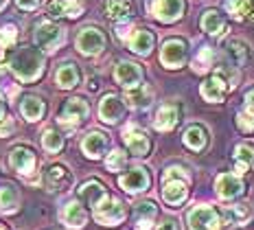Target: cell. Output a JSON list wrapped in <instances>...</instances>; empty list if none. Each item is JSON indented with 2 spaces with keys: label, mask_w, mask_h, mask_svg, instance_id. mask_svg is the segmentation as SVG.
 <instances>
[{
  "label": "cell",
  "mask_w": 254,
  "mask_h": 230,
  "mask_svg": "<svg viewBox=\"0 0 254 230\" xmlns=\"http://www.w3.org/2000/svg\"><path fill=\"white\" fill-rule=\"evenodd\" d=\"M9 66L22 83H31L44 73V53L33 46H22L11 55Z\"/></svg>",
  "instance_id": "cell-1"
},
{
  "label": "cell",
  "mask_w": 254,
  "mask_h": 230,
  "mask_svg": "<svg viewBox=\"0 0 254 230\" xmlns=\"http://www.w3.org/2000/svg\"><path fill=\"white\" fill-rule=\"evenodd\" d=\"M189 224H190V230H232L235 228V222L226 215V211L219 213L217 208L208 204L195 206L189 213Z\"/></svg>",
  "instance_id": "cell-2"
},
{
  "label": "cell",
  "mask_w": 254,
  "mask_h": 230,
  "mask_svg": "<svg viewBox=\"0 0 254 230\" xmlns=\"http://www.w3.org/2000/svg\"><path fill=\"white\" fill-rule=\"evenodd\" d=\"M189 197V175L180 167H169L162 175V200L169 206H180Z\"/></svg>",
  "instance_id": "cell-3"
},
{
  "label": "cell",
  "mask_w": 254,
  "mask_h": 230,
  "mask_svg": "<svg viewBox=\"0 0 254 230\" xmlns=\"http://www.w3.org/2000/svg\"><path fill=\"white\" fill-rule=\"evenodd\" d=\"M92 215H94V219H97L99 224H101V226H116V224H121L125 219L127 211H125L123 202H119L116 197L108 195L101 204L92 211Z\"/></svg>",
  "instance_id": "cell-4"
},
{
  "label": "cell",
  "mask_w": 254,
  "mask_h": 230,
  "mask_svg": "<svg viewBox=\"0 0 254 230\" xmlns=\"http://www.w3.org/2000/svg\"><path fill=\"white\" fill-rule=\"evenodd\" d=\"M35 42H38V49L44 53H53L64 44V29L53 22H40L35 29Z\"/></svg>",
  "instance_id": "cell-5"
},
{
  "label": "cell",
  "mask_w": 254,
  "mask_h": 230,
  "mask_svg": "<svg viewBox=\"0 0 254 230\" xmlns=\"http://www.w3.org/2000/svg\"><path fill=\"white\" fill-rule=\"evenodd\" d=\"M90 114V105L81 97L66 99V103L62 105L60 112V123L66 127H77L81 121H86Z\"/></svg>",
  "instance_id": "cell-6"
},
{
  "label": "cell",
  "mask_w": 254,
  "mask_h": 230,
  "mask_svg": "<svg viewBox=\"0 0 254 230\" xmlns=\"http://www.w3.org/2000/svg\"><path fill=\"white\" fill-rule=\"evenodd\" d=\"M75 44L77 51L83 53V55H99L105 49V35L97 26H86V29L79 31Z\"/></svg>",
  "instance_id": "cell-7"
},
{
  "label": "cell",
  "mask_w": 254,
  "mask_h": 230,
  "mask_svg": "<svg viewBox=\"0 0 254 230\" xmlns=\"http://www.w3.org/2000/svg\"><path fill=\"white\" fill-rule=\"evenodd\" d=\"M187 57H189L187 42L178 40V37H173V40H167L165 44H162V49H160V62L165 64L167 68H180V66H184Z\"/></svg>",
  "instance_id": "cell-8"
},
{
  "label": "cell",
  "mask_w": 254,
  "mask_h": 230,
  "mask_svg": "<svg viewBox=\"0 0 254 230\" xmlns=\"http://www.w3.org/2000/svg\"><path fill=\"white\" fill-rule=\"evenodd\" d=\"M149 11L160 22H176L184 13V0H151Z\"/></svg>",
  "instance_id": "cell-9"
},
{
  "label": "cell",
  "mask_w": 254,
  "mask_h": 230,
  "mask_svg": "<svg viewBox=\"0 0 254 230\" xmlns=\"http://www.w3.org/2000/svg\"><path fill=\"white\" fill-rule=\"evenodd\" d=\"M123 141H125L127 149H129L134 156H147L149 149H151L149 136H147L138 125H127L123 130Z\"/></svg>",
  "instance_id": "cell-10"
},
{
  "label": "cell",
  "mask_w": 254,
  "mask_h": 230,
  "mask_svg": "<svg viewBox=\"0 0 254 230\" xmlns=\"http://www.w3.org/2000/svg\"><path fill=\"white\" fill-rule=\"evenodd\" d=\"M119 184H121L123 191H127V193H140V191H147L149 184H151L149 171L142 169V167H134L131 171H127L125 175H121Z\"/></svg>",
  "instance_id": "cell-11"
},
{
  "label": "cell",
  "mask_w": 254,
  "mask_h": 230,
  "mask_svg": "<svg viewBox=\"0 0 254 230\" xmlns=\"http://www.w3.org/2000/svg\"><path fill=\"white\" fill-rule=\"evenodd\" d=\"M9 164L13 171H18L20 175H24L31 182V173L35 171V153L29 147H13L11 156H9Z\"/></svg>",
  "instance_id": "cell-12"
},
{
  "label": "cell",
  "mask_w": 254,
  "mask_h": 230,
  "mask_svg": "<svg viewBox=\"0 0 254 230\" xmlns=\"http://www.w3.org/2000/svg\"><path fill=\"white\" fill-rule=\"evenodd\" d=\"M46 13L55 20H60V18L75 20L83 13V2L81 0H49V4H46Z\"/></svg>",
  "instance_id": "cell-13"
},
{
  "label": "cell",
  "mask_w": 254,
  "mask_h": 230,
  "mask_svg": "<svg viewBox=\"0 0 254 230\" xmlns=\"http://www.w3.org/2000/svg\"><path fill=\"white\" fill-rule=\"evenodd\" d=\"M123 114H125V103L121 101V97H116V94H105L101 99V103H99V116H101L103 123L114 125V123H119L123 119Z\"/></svg>",
  "instance_id": "cell-14"
},
{
  "label": "cell",
  "mask_w": 254,
  "mask_h": 230,
  "mask_svg": "<svg viewBox=\"0 0 254 230\" xmlns=\"http://www.w3.org/2000/svg\"><path fill=\"white\" fill-rule=\"evenodd\" d=\"M114 79L116 83H121L123 88H136L142 81V68L134 62H119V66L114 68Z\"/></svg>",
  "instance_id": "cell-15"
},
{
  "label": "cell",
  "mask_w": 254,
  "mask_h": 230,
  "mask_svg": "<svg viewBox=\"0 0 254 230\" xmlns=\"http://www.w3.org/2000/svg\"><path fill=\"white\" fill-rule=\"evenodd\" d=\"M230 85L226 81L224 77H221L219 73H215L213 77H208L206 81L202 83V88H199V92H202V97L206 101H210V103H219V101L226 99V94H228Z\"/></svg>",
  "instance_id": "cell-16"
},
{
  "label": "cell",
  "mask_w": 254,
  "mask_h": 230,
  "mask_svg": "<svg viewBox=\"0 0 254 230\" xmlns=\"http://www.w3.org/2000/svg\"><path fill=\"white\" fill-rule=\"evenodd\" d=\"M72 173L64 164H51L44 173V182L51 191H68L72 186Z\"/></svg>",
  "instance_id": "cell-17"
},
{
  "label": "cell",
  "mask_w": 254,
  "mask_h": 230,
  "mask_svg": "<svg viewBox=\"0 0 254 230\" xmlns=\"http://www.w3.org/2000/svg\"><path fill=\"white\" fill-rule=\"evenodd\" d=\"M215 191L221 200H232V197H239L243 193V182L235 173H221L215 180Z\"/></svg>",
  "instance_id": "cell-18"
},
{
  "label": "cell",
  "mask_w": 254,
  "mask_h": 230,
  "mask_svg": "<svg viewBox=\"0 0 254 230\" xmlns=\"http://www.w3.org/2000/svg\"><path fill=\"white\" fill-rule=\"evenodd\" d=\"M108 197V191H105V186L101 184L99 180H88L81 184V189H79V200L86 202V204L92 208H97L101 202Z\"/></svg>",
  "instance_id": "cell-19"
},
{
  "label": "cell",
  "mask_w": 254,
  "mask_h": 230,
  "mask_svg": "<svg viewBox=\"0 0 254 230\" xmlns=\"http://www.w3.org/2000/svg\"><path fill=\"white\" fill-rule=\"evenodd\" d=\"M180 123V105L176 103H165L160 110L156 112V119H153V127L158 132H171Z\"/></svg>",
  "instance_id": "cell-20"
},
{
  "label": "cell",
  "mask_w": 254,
  "mask_h": 230,
  "mask_svg": "<svg viewBox=\"0 0 254 230\" xmlns=\"http://www.w3.org/2000/svg\"><path fill=\"white\" fill-rule=\"evenodd\" d=\"M108 145H110L108 136L101 134V132H90V134H86V138L81 141L83 153H86L88 158H92V160L101 158L105 153V149H108Z\"/></svg>",
  "instance_id": "cell-21"
},
{
  "label": "cell",
  "mask_w": 254,
  "mask_h": 230,
  "mask_svg": "<svg viewBox=\"0 0 254 230\" xmlns=\"http://www.w3.org/2000/svg\"><path fill=\"white\" fill-rule=\"evenodd\" d=\"M151 101H153V90L149 88V85H145V83L136 85V88H129L125 92V103L129 105V108H134V110L149 108Z\"/></svg>",
  "instance_id": "cell-22"
},
{
  "label": "cell",
  "mask_w": 254,
  "mask_h": 230,
  "mask_svg": "<svg viewBox=\"0 0 254 230\" xmlns=\"http://www.w3.org/2000/svg\"><path fill=\"white\" fill-rule=\"evenodd\" d=\"M62 222L66 224L68 228H83L86 226V222H88V213L83 211V206L79 204L77 200H72V202H68L66 206H64V211H62Z\"/></svg>",
  "instance_id": "cell-23"
},
{
  "label": "cell",
  "mask_w": 254,
  "mask_h": 230,
  "mask_svg": "<svg viewBox=\"0 0 254 230\" xmlns=\"http://www.w3.org/2000/svg\"><path fill=\"white\" fill-rule=\"evenodd\" d=\"M153 42H156V37H153L149 29H136L134 35L127 40V46H129V51L136 53V55H149L153 49Z\"/></svg>",
  "instance_id": "cell-24"
},
{
  "label": "cell",
  "mask_w": 254,
  "mask_h": 230,
  "mask_svg": "<svg viewBox=\"0 0 254 230\" xmlns=\"http://www.w3.org/2000/svg\"><path fill=\"white\" fill-rule=\"evenodd\" d=\"M55 81H57V85H60L62 90L75 88V85L81 81V73H79L77 64H70V62L62 64L60 71H57V75H55Z\"/></svg>",
  "instance_id": "cell-25"
},
{
  "label": "cell",
  "mask_w": 254,
  "mask_h": 230,
  "mask_svg": "<svg viewBox=\"0 0 254 230\" xmlns=\"http://www.w3.org/2000/svg\"><path fill=\"white\" fill-rule=\"evenodd\" d=\"M134 0H108L105 2V13L110 20H116V22H121V20L125 22L134 13Z\"/></svg>",
  "instance_id": "cell-26"
},
{
  "label": "cell",
  "mask_w": 254,
  "mask_h": 230,
  "mask_svg": "<svg viewBox=\"0 0 254 230\" xmlns=\"http://www.w3.org/2000/svg\"><path fill=\"white\" fill-rule=\"evenodd\" d=\"M20 112H22V116L26 121H40L42 116H44L46 112V105L44 101H42L40 97H35V94H29V97L22 99V103H20Z\"/></svg>",
  "instance_id": "cell-27"
},
{
  "label": "cell",
  "mask_w": 254,
  "mask_h": 230,
  "mask_svg": "<svg viewBox=\"0 0 254 230\" xmlns=\"http://www.w3.org/2000/svg\"><path fill=\"white\" fill-rule=\"evenodd\" d=\"M226 26H228V22H226L224 13H219L217 9H208L202 15V29L208 35H221L226 31Z\"/></svg>",
  "instance_id": "cell-28"
},
{
  "label": "cell",
  "mask_w": 254,
  "mask_h": 230,
  "mask_svg": "<svg viewBox=\"0 0 254 230\" xmlns=\"http://www.w3.org/2000/svg\"><path fill=\"white\" fill-rule=\"evenodd\" d=\"M226 9L235 20L254 22V0H226Z\"/></svg>",
  "instance_id": "cell-29"
},
{
  "label": "cell",
  "mask_w": 254,
  "mask_h": 230,
  "mask_svg": "<svg viewBox=\"0 0 254 230\" xmlns=\"http://www.w3.org/2000/svg\"><path fill=\"white\" fill-rule=\"evenodd\" d=\"M254 169V147L239 145L235 149V171L237 173H248Z\"/></svg>",
  "instance_id": "cell-30"
},
{
  "label": "cell",
  "mask_w": 254,
  "mask_h": 230,
  "mask_svg": "<svg viewBox=\"0 0 254 230\" xmlns=\"http://www.w3.org/2000/svg\"><path fill=\"white\" fill-rule=\"evenodd\" d=\"M184 143L187 147H190L193 152H202V149L208 145V134L202 125H190L187 134H184Z\"/></svg>",
  "instance_id": "cell-31"
},
{
  "label": "cell",
  "mask_w": 254,
  "mask_h": 230,
  "mask_svg": "<svg viewBox=\"0 0 254 230\" xmlns=\"http://www.w3.org/2000/svg\"><path fill=\"white\" fill-rule=\"evenodd\" d=\"M237 123L243 132H252L254 130V90L246 94V105L237 116Z\"/></svg>",
  "instance_id": "cell-32"
},
{
  "label": "cell",
  "mask_w": 254,
  "mask_h": 230,
  "mask_svg": "<svg viewBox=\"0 0 254 230\" xmlns=\"http://www.w3.org/2000/svg\"><path fill=\"white\" fill-rule=\"evenodd\" d=\"M20 204L18 191L11 184H2L0 186V213H15Z\"/></svg>",
  "instance_id": "cell-33"
},
{
  "label": "cell",
  "mask_w": 254,
  "mask_h": 230,
  "mask_svg": "<svg viewBox=\"0 0 254 230\" xmlns=\"http://www.w3.org/2000/svg\"><path fill=\"white\" fill-rule=\"evenodd\" d=\"M213 62H215V53L210 46H204V49H199V53L195 55L193 60V71L195 73H206L213 68Z\"/></svg>",
  "instance_id": "cell-34"
},
{
  "label": "cell",
  "mask_w": 254,
  "mask_h": 230,
  "mask_svg": "<svg viewBox=\"0 0 254 230\" xmlns=\"http://www.w3.org/2000/svg\"><path fill=\"white\" fill-rule=\"evenodd\" d=\"M228 55L232 57V62H235L237 66H243V64L248 62L250 49H248V44L243 40H230L228 42Z\"/></svg>",
  "instance_id": "cell-35"
},
{
  "label": "cell",
  "mask_w": 254,
  "mask_h": 230,
  "mask_svg": "<svg viewBox=\"0 0 254 230\" xmlns=\"http://www.w3.org/2000/svg\"><path fill=\"white\" fill-rule=\"evenodd\" d=\"M42 145H44L46 152L60 153L62 149H64V136H62V132H57V130H46L44 136H42Z\"/></svg>",
  "instance_id": "cell-36"
},
{
  "label": "cell",
  "mask_w": 254,
  "mask_h": 230,
  "mask_svg": "<svg viewBox=\"0 0 254 230\" xmlns=\"http://www.w3.org/2000/svg\"><path fill=\"white\" fill-rule=\"evenodd\" d=\"M226 215H228L235 224H239V226H243V224L250 222L252 211H250V208H248L246 204H237V206H228V208H226Z\"/></svg>",
  "instance_id": "cell-37"
},
{
  "label": "cell",
  "mask_w": 254,
  "mask_h": 230,
  "mask_svg": "<svg viewBox=\"0 0 254 230\" xmlns=\"http://www.w3.org/2000/svg\"><path fill=\"white\" fill-rule=\"evenodd\" d=\"M156 215H158V208H156V204L153 202H138L136 204V217L138 219H147V222H153L156 219Z\"/></svg>",
  "instance_id": "cell-38"
},
{
  "label": "cell",
  "mask_w": 254,
  "mask_h": 230,
  "mask_svg": "<svg viewBox=\"0 0 254 230\" xmlns=\"http://www.w3.org/2000/svg\"><path fill=\"white\" fill-rule=\"evenodd\" d=\"M105 164H108L110 171H123L125 164H127L125 152H121V149H114V152L108 156V160H105Z\"/></svg>",
  "instance_id": "cell-39"
},
{
  "label": "cell",
  "mask_w": 254,
  "mask_h": 230,
  "mask_svg": "<svg viewBox=\"0 0 254 230\" xmlns=\"http://www.w3.org/2000/svg\"><path fill=\"white\" fill-rule=\"evenodd\" d=\"M15 37H18V29H15L13 24H7V26H2V29H0V42H2L7 49L15 44Z\"/></svg>",
  "instance_id": "cell-40"
},
{
  "label": "cell",
  "mask_w": 254,
  "mask_h": 230,
  "mask_svg": "<svg viewBox=\"0 0 254 230\" xmlns=\"http://www.w3.org/2000/svg\"><path fill=\"white\" fill-rule=\"evenodd\" d=\"M15 130V123L13 119H9V116H4V119H0V138H7L11 136Z\"/></svg>",
  "instance_id": "cell-41"
},
{
  "label": "cell",
  "mask_w": 254,
  "mask_h": 230,
  "mask_svg": "<svg viewBox=\"0 0 254 230\" xmlns=\"http://www.w3.org/2000/svg\"><path fill=\"white\" fill-rule=\"evenodd\" d=\"M134 31H136V29H134V26H131L129 22H125V24H119V26H116V35H119L123 42L129 40V37L134 35Z\"/></svg>",
  "instance_id": "cell-42"
},
{
  "label": "cell",
  "mask_w": 254,
  "mask_h": 230,
  "mask_svg": "<svg viewBox=\"0 0 254 230\" xmlns=\"http://www.w3.org/2000/svg\"><path fill=\"white\" fill-rule=\"evenodd\" d=\"M15 2H18V7H20V9H26V11H33V9H38V7H40L42 0H15Z\"/></svg>",
  "instance_id": "cell-43"
},
{
  "label": "cell",
  "mask_w": 254,
  "mask_h": 230,
  "mask_svg": "<svg viewBox=\"0 0 254 230\" xmlns=\"http://www.w3.org/2000/svg\"><path fill=\"white\" fill-rule=\"evenodd\" d=\"M156 230H178V226H176V222H173V219H165V222H162Z\"/></svg>",
  "instance_id": "cell-44"
},
{
  "label": "cell",
  "mask_w": 254,
  "mask_h": 230,
  "mask_svg": "<svg viewBox=\"0 0 254 230\" xmlns=\"http://www.w3.org/2000/svg\"><path fill=\"white\" fill-rule=\"evenodd\" d=\"M7 51H9V49H7V46H4V44H2V42H0V62L4 60V55H7Z\"/></svg>",
  "instance_id": "cell-45"
},
{
  "label": "cell",
  "mask_w": 254,
  "mask_h": 230,
  "mask_svg": "<svg viewBox=\"0 0 254 230\" xmlns=\"http://www.w3.org/2000/svg\"><path fill=\"white\" fill-rule=\"evenodd\" d=\"M0 119H4V103H2V99H0Z\"/></svg>",
  "instance_id": "cell-46"
},
{
  "label": "cell",
  "mask_w": 254,
  "mask_h": 230,
  "mask_svg": "<svg viewBox=\"0 0 254 230\" xmlns=\"http://www.w3.org/2000/svg\"><path fill=\"white\" fill-rule=\"evenodd\" d=\"M7 2H9V0H0V9H4V7H7Z\"/></svg>",
  "instance_id": "cell-47"
},
{
  "label": "cell",
  "mask_w": 254,
  "mask_h": 230,
  "mask_svg": "<svg viewBox=\"0 0 254 230\" xmlns=\"http://www.w3.org/2000/svg\"><path fill=\"white\" fill-rule=\"evenodd\" d=\"M0 230H7V228H4V226H2V224H0Z\"/></svg>",
  "instance_id": "cell-48"
}]
</instances>
